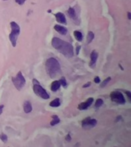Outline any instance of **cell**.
I'll list each match as a JSON object with an SVG mask.
<instances>
[{
    "instance_id": "obj_10",
    "label": "cell",
    "mask_w": 131,
    "mask_h": 147,
    "mask_svg": "<svg viewBox=\"0 0 131 147\" xmlns=\"http://www.w3.org/2000/svg\"><path fill=\"white\" fill-rule=\"evenodd\" d=\"M98 58V53L96 51H93L90 53V67L91 68H94L96 66V63Z\"/></svg>"
},
{
    "instance_id": "obj_18",
    "label": "cell",
    "mask_w": 131,
    "mask_h": 147,
    "mask_svg": "<svg viewBox=\"0 0 131 147\" xmlns=\"http://www.w3.org/2000/svg\"><path fill=\"white\" fill-rule=\"evenodd\" d=\"M94 39V34L93 33V31H88L87 35V44H90L93 42V40Z\"/></svg>"
},
{
    "instance_id": "obj_14",
    "label": "cell",
    "mask_w": 131,
    "mask_h": 147,
    "mask_svg": "<svg viewBox=\"0 0 131 147\" xmlns=\"http://www.w3.org/2000/svg\"><path fill=\"white\" fill-rule=\"evenodd\" d=\"M61 87V84H60V81H55L51 83V91L53 92H56L57 90H59Z\"/></svg>"
},
{
    "instance_id": "obj_9",
    "label": "cell",
    "mask_w": 131,
    "mask_h": 147,
    "mask_svg": "<svg viewBox=\"0 0 131 147\" xmlns=\"http://www.w3.org/2000/svg\"><path fill=\"white\" fill-rule=\"evenodd\" d=\"M94 102V98L93 97H89L86 101L81 103L78 104L77 106V109L80 110H87L89 106H90V105H92Z\"/></svg>"
},
{
    "instance_id": "obj_16",
    "label": "cell",
    "mask_w": 131,
    "mask_h": 147,
    "mask_svg": "<svg viewBox=\"0 0 131 147\" xmlns=\"http://www.w3.org/2000/svg\"><path fill=\"white\" fill-rule=\"evenodd\" d=\"M74 36L75 38V39L77 40V42H82V40H83V35H82V33L79 31H74Z\"/></svg>"
},
{
    "instance_id": "obj_26",
    "label": "cell",
    "mask_w": 131,
    "mask_h": 147,
    "mask_svg": "<svg viewBox=\"0 0 131 147\" xmlns=\"http://www.w3.org/2000/svg\"><path fill=\"white\" fill-rule=\"evenodd\" d=\"M81 48V45H78L77 47V48H76V55H79V51H80V49Z\"/></svg>"
},
{
    "instance_id": "obj_27",
    "label": "cell",
    "mask_w": 131,
    "mask_h": 147,
    "mask_svg": "<svg viewBox=\"0 0 131 147\" xmlns=\"http://www.w3.org/2000/svg\"><path fill=\"white\" fill-rule=\"evenodd\" d=\"M91 83L90 82H87L85 84L83 85V88H89V87L90 86Z\"/></svg>"
},
{
    "instance_id": "obj_12",
    "label": "cell",
    "mask_w": 131,
    "mask_h": 147,
    "mask_svg": "<svg viewBox=\"0 0 131 147\" xmlns=\"http://www.w3.org/2000/svg\"><path fill=\"white\" fill-rule=\"evenodd\" d=\"M54 29L56 31H58L61 35H66L67 33H68L67 28H65V27H64V26H61V25H55Z\"/></svg>"
},
{
    "instance_id": "obj_8",
    "label": "cell",
    "mask_w": 131,
    "mask_h": 147,
    "mask_svg": "<svg viewBox=\"0 0 131 147\" xmlns=\"http://www.w3.org/2000/svg\"><path fill=\"white\" fill-rule=\"evenodd\" d=\"M67 14H68V17L70 18H71L75 22V24H77V25H80L81 20L79 18V14H78V13L77 12L75 8L69 7V9L67 11Z\"/></svg>"
},
{
    "instance_id": "obj_24",
    "label": "cell",
    "mask_w": 131,
    "mask_h": 147,
    "mask_svg": "<svg viewBox=\"0 0 131 147\" xmlns=\"http://www.w3.org/2000/svg\"><path fill=\"white\" fill-rule=\"evenodd\" d=\"M25 1H26V0H15V2L17 4H18L19 5H24V3L25 2Z\"/></svg>"
},
{
    "instance_id": "obj_19",
    "label": "cell",
    "mask_w": 131,
    "mask_h": 147,
    "mask_svg": "<svg viewBox=\"0 0 131 147\" xmlns=\"http://www.w3.org/2000/svg\"><path fill=\"white\" fill-rule=\"evenodd\" d=\"M59 81H60L61 86H62L63 88H67L68 83H67V81H66V78H65L64 77H61V79L59 80Z\"/></svg>"
},
{
    "instance_id": "obj_7",
    "label": "cell",
    "mask_w": 131,
    "mask_h": 147,
    "mask_svg": "<svg viewBox=\"0 0 131 147\" xmlns=\"http://www.w3.org/2000/svg\"><path fill=\"white\" fill-rule=\"evenodd\" d=\"M97 120L96 119H93L90 117H87L84 119L82 120L81 122V126L84 130H90L97 126Z\"/></svg>"
},
{
    "instance_id": "obj_22",
    "label": "cell",
    "mask_w": 131,
    "mask_h": 147,
    "mask_svg": "<svg viewBox=\"0 0 131 147\" xmlns=\"http://www.w3.org/2000/svg\"><path fill=\"white\" fill-rule=\"evenodd\" d=\"M0 139H1L3 143H5L8 141V136H6L5 133H1V134H0Z\"/></svg>"
},
{
    "instance_id": "obj_25",
    "label": "cell",
    "mask_w": 131,
    "mask_h": 147,
    "mask_svg": "<svg viewBox=\"0 0 131 147\" xmlns=\"http://www.w3.org/2000/svg\"><path fill=\"white\" fill-rule=\"evenodd\" d=\"M94 81L96 84H99L101 83V78L99 77H95L94 79Z\"/></svg>"
},
{
    "instance_id": "obj_20",
    "label": "cell",
    "mask_w": 131,
    "mask_h": 147,
    "mask_svg": "<svg viewBox=\"0 0 131 147\" xmlns=\"http://www.w3.org/2000/svg\"><path fill=\"white\" fill-rule=\"evenodd\" d=\"M111 81V77H107V78H106L105 80H104V81H102V83L101 84V88H104V87H106L107 85V84L110 82Z\"/></svg>"
},
{
    "instance_id": "obj_32",
    "label": "cell",
    "mask_w": 131,
    "mask_h": 147,
    "mask_svg": "<svg viewBox=\"0 0 131 147\" xmlns=\"http://www.w3.org/2000/svg\"><path fill=\"white\" fill-rule=\"evenodd\" d=\"M2 1H7V0H2Z\"/></svg>"
},
{
    "instance_id": "obj_28",
    "label": "cell",
    "mask_w": 131,
    "mask_h": 147,
    "mask_svg": "<svg viewBox=\"0 0 131 147\" xmlns=\"http://www.w3.org/2000/svg\"><path fill=\"white\" fill-rule=\"evenodd\" d=\"M65 140H66V141H68V142H70V141H71V136L70 134H68V135L66 136V137H65Z\"/></svg>"
},
{
    "instance_id": "obj_4",
    "label": "cell",
    "mask_w": 131,
    "mask_h": 147,
    "mask_svg": "<svg viewBox=\"0 0 131 147\" xmlns=\"http://www.w3.org/2000/svg\"><path fill=\"white\" fill-rule=\"evenodd\" d=\"M32 83H33V90L38 97L44 100L49 99L50 96L48 94V93L40 85V84L38 83V81L36 79L32 80Z\"/></svg>"
},
{
    "instance_id": "obj_21",
    "label": "cell",
    "mask_w": 131,
    "mask_h": 147,
    "mask_svg": "<svg viewBox=\"0 0 131 147\" xmlns=\"http://www.w3.org/2000/svg\"><path fill=\"white\" fill-rule=\"evenodd\" d=\"M103 104V101L102 99L99 98V99H97L96 101V102H95V107L96 108H99Z\"/></svg>"
},
{
    "instance_id": "obj_5",
    "label": "cell",
    "mask_w": 131,
    "mask_h": 147,
    "mask_svg": "<svg viewBox=\"0 0 131 147\" xmlns=\"http://www.w3.org/2000/svg\"><path fill=\"white\" fill-rule=\"evenodd\" d=\"M12 84L15 87V88L18 90H21L25 85V78L24 77L21 71H18L15 77H12Z\"/></svg>"
},
{
    "instance_id": "obj_23",
    "label": "cell",
    "mask_w": 131,
    "mask_h": 147,
    "mask_svg": "<svg viewBox=\"0 0 131 147\" xmlns=\"http://www.w3.org/2000/svg\"><path fill=\"white\" fill-rule=\"evenodd\" d=\"M124 92H125V93L127 94V98H128V100H129V101L131 102V92L129 91V90H124Z\"/></svg>"
},
{
    "instance_id": "obj_11",
    "label": "cell",
    "mask_w": 131,
    "mask_h": 147,
    "mask_svg": "<svg viewBox=\"0 0 131 147\" xmlns=\"http://www.w3.org/2000/svg\"><path fill=\"white\" fill-rule=\"evenodd\" d=\"M56 21L58 23H61L63 25H67V20L66 18H65V15H64V13L62 12H57L55 14H54Z\"/></svg>"
},
{
    "instance_id": "obj_13",
    "label": "cell",
    "mask_w": 131,
    "mask_h": 147,
    "mask_svg": "<svg viewBox=\"0 0 131 147\" xmlns=\"http://www.w3.org/2000/svg\"><path fill=\"white\" fill-rule=\"evenodd\" d=\"M23 109L25 113H29L32 111V106L29 101H25L23 104Z\"/></svg>"
},
{
    "instance_id": "obj_30",
    "label": "cell",
    "mask_w": 131,
    "mask_h": 147,
    "mask_svg": "<svg viewBox=\"0 0 131 147\" xmlns=\"http://www.w3.org/2000/svg\"><path fill=\"white\" fill-rule=\"evenodd\" d=\"M127 16H128V19L129 20H131V13L130 12H127Z\"/></svg>"
},
{
    "instance_id": "obj_29",
    "label": "cell",
    "mask_w": 131,
    "mask_h": 147,
    "mask_svg": "<svg viewBox=\"0 0 131 147\" xmlns=\"http://www.w3.org/2000/svg\"><path fill=\"white\" fill-rule=\"evenodd\" d=\"M3 108H4V105H0V115L2 114L3 112Z\"/></svg>"
},
{
    "instance_id": "obj_2",
    "label": "cell",
    "mask_w": 131,
    "mask_h": 147,
    "mask_svg": "<svg viewBox=\"0 0 131 147\" xmlns=\"http://www.w3.org/2000/svg\"><path fill=\"white\" fill-rule=\"evenodd\" d=\"M45 70L51 78H55L61 74V65L55 58H48L45 62Z\"/></svg>"
},
{
    "instance_id": "obj_31",
    "label": "cell",
    "mask_w": 131,
    "mask_h": 147,
    "mask_svg": "<svg viewBox=\"0 0 131 147\" xmlns=\"http://www.w3.org/2000/svg\"><path fill=\"white\" fill-rule=\"evenodd\" d=\"M121 116H118V117H116V121L115 122H117V121H118V120H120V119H121Z\"/></svg>"
},
{
    "instance_id": "obj_1",
    "label": "cell",
    "mask_w": 131,
    "mask_h": 147,
    "mask_svg": "<svg viewBox=\"0 0 131 147\" xmlns=\"http://www.w3.org/2000/svg\"><path fill=\"white\" fill-rule=\"evenodd\" d=\"M51 45L66 58H72L74 56L73 45L69 42L63 41L59 38L54 37L51 40Z\"/></svg>"
},
{
    "instance_id": "obj_6",
    "label": "cell",
    "mask_w": 131,
    "mask_h": 147,
    "mask_svg": "<svg viewBox=\"0 0 131 147\" xmlns=\"http://www.w3.org/2000/svg\"><path fill=\"white\" fill-rule=\"evenodd\" d=\"M110 100L113 102L118 103V104H125L126 100L124 98V96L123 95V93L120 91H113L110 93Z\"/></svg>"
},
{
    "instance_id": "obj_3",
    "label": "cell",
    "mask_w": 131,
    "mask_h": 147,
    "mask_svg": "<svg viewBox=\"0 0 131 147\" xmlns=\"http://www.w3.org/2000/svg\"><path fill=\"white\" fill-rule=\"evenodd\" d=\"M10 26H11V33L9 34V41L12 45V47H16V44H17V40L18 38L20 35V32H21V29L20 27H19V25L15 22H10Z\"/></svg>"
},
{
    "instance_id": "obj_17",
    "label": "cell",
    "mask_w": 131,
    "mask_h": 147,
    "mask_svg": "<svg viewBox=\"0 0 131 147\" xmlns=\"http://www.w3.org/2000/svg\"><path fill=\"white\" fill-rule=\"evenodd\" d=\"M52 117V120L51 121V123H50V125L51 126H55V125H57V124H58L60 123V118L58 117V116H57V115H53L51 117Z\"/></svg>"
},
{
    "instance_id": "obj_15",
    "label": "cell",
    "mask_w": 131,
    "mask_h": 147,
    "mask_svg": "<svg viewBox=\"0 0 131 147\" xmlns=\"http://www.w3.org/2000/svg\"><path fill=\"white\" fill-rule=\"evenodd\" d=\"M49 105L51 106V107H58V106H61L60 99L59 98H55V100H53V101L50 102Z\"/></svg>"
}]
</instances>
